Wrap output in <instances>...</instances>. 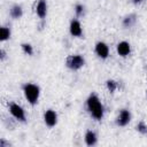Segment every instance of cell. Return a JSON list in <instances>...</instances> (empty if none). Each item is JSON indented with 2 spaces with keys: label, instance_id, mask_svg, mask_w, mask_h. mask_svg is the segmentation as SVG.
<instances>
[{
  "label": "cell",
  "instance_id": "obj_1",
  "mask_svg": "<svg viewBox=\"0 0 147 147\" xmlns=\"http://www.w3.org/2000/svg\"><path fill=\"white\" fill-rule=\"evenodd\" d=\"M86 105H87V109L90 114L92 115V117H94L98 121H100L103 117V106L101 105L99 98L95 94H91L88 96Z\"/></svg>",
  "mask_w": 147,
  "mask_h": 147
},
{
  "label": "cell",
  "instance_id": "obj_2",
  "mask_svg": "<svg viewBox=\"0 0 147 147\" xmlns=\"http://www.w3.org/2000/svg\"><path fill=\"white\" fill-rule=\"evenodd\" d=\"M23 92H24V96L25 99L29 101L30 105H36L38 102L39 95H40V88L39 86L28 83L25 85H23Z\"/></svg>",
  "mask_w": 147,
  "mask_h": 147
},
{
  "label": "cell",
  "instance_id": "obj_3",
  "mask_svg": "<svg viewBox=\"0 0 147 147\" xmlns=\"http://www.w3.org/2000/svg\"><path fill=\"white\" fill-rule=\"evenodd\" d=\"M85 64V60L82 55H70L67 59V67L71 70H78Z\"/></svg>",
  "mask_w": 147,
  "mask_h": 147
},
{
  "label": "cell",
  "instance_id": "obj_4",
  "mask_svg": "<svg viewBox=\"0 0 147 147\" xmlns=\"http://www.w3.org/2000/svg\"><path fill=\"white\" fill-rule=\"evenodd\" d=\"M9 111H10V114H11L16 119L22 121V122L25 121V113H24L23 108H22L20 105H17V103H10V106H9Z\"/></svg>",
  "mask_w": 147,
  "mask_h": 147
},
{
  "label": "cell",
  "instance_id": "obj_5",
  "mask_svg": "<svg viewBox=\"0 0 147 147\" xmlns=\"http://www.w3.org/2000/svg\"><path fill=\"white\" fill-rule=\"evenodd\" d=\"M44 121L46 123V125L48 126H54L56 123H57V114L52 110V109H48L46 110V113L44 114Z\"/></svg>",
  "mask_w": 147,
  "mask_h": 147
},
{
  "label": "cell",
  "instance_id": "obj_6",
  "mask_svg": "<svg viewBox=\"0 0 147 147\" xmlns=\"http://www.w3.org/2000/svg\"><path fill=\"white\" fill-rule=\"evenodd\" d=\"M130 121H131L130 111L126 110V109H123V110H121V113H119V115H118V117L116 119V124L118 126H125V125L129 124Z\"/></svg>",
  "mask_w": 147,
  "mask_h": 147
},
{
  "label": "cell",
  "instance_id": "obj_7",
  "mask_svg": "<svg viewBox=\"0 0 147 147\" xmlns=\"http://www.w3.org/2000/svg\"><path fill=\"white\" fill-rule=\"evenodd\" d=\"M95 53H96V55H98L99 57H101V59H107L108 55H109V47H108L105 42L99 41V42H96V45H95Z\"/></svg>",
  "mask_w": 147,
  "mask_h": 147
},
{
  "label": "cell",
  "instance_id": "obj_8",
  "mask_svg": "<svg viewBox=\"0 0 147 147\" xmlns=\"http://www.w3.org/2000/svg\"><path fill=\"white\" fill-rule=\"evenodd\" d=\"M70 33L74 37H82L83 34V30H82V25L79 23V21L77 20H72L70 23Z\"/></svg>",
  "mask_w": 147,
  "mask_h": 147
},
{
  "label": "cell",
  "instance_id": "obj_9",
  "mask_svg": "<svg viewBox=\"0 0 147 147\" xmlns=\"http://www.w3.org/2000/svg\"><path fill=\"white\" fill-rule=\"evenodd\" d=\"M131 52V46L129 42L126 41H121L118 42L117 45V53L121 55V56H127Z\"/></svg>",
  "mask_w": 147,
  "mask_h": 147
},
{
  "label": "cell",
  "instance_id": "obj_10",
  "mask_svg": "<svg viewBox=\"0 0 147 147\" xmlns=\"http://www.w3.org/2000/svg\"><path fill=\"white\" fill-rule=\"evenodd\" d=\"M36 13L40 18H44L47 14V3L45 0H39L36 7Z\"/></svg>",
  "mask_w": 147,
  "mask_h": 147
},
{
  "label": "cell",
  "instance_id": "obj_11",
  "mask_svg": "<svg viewBox=\"0 0 147 147\" xmlns=\"http://www.w3.org/2000/svg\"><path fill=\"white\" fill-rule=\"evenodd\" d=\"M85 142L88 146H93L96 144V134L93 131H87L85 134Z\"/></svg>",
  "mask_w": 147,
  "mask_h": 147
},
{
  "label": "cell",
  "instance_id": "obj_12",
  "mask_svg": "<svg viewBox=\"0 0 147 147\" xmlns=\"http://www.w3.org/2000/svg\"><path fill=\"white\" fill-rule=\"evenodd\" d=\"M10 37V30L6 26H2L0 30V39L1 41H6L8 38Z\"/></svg>",
  "mask_w": 147,
  "mask_h": 147
},
{
  "label": "cell",
  "instance_id": "obj_13",
  "mask_svg": "<svg viewBox=\"0 0 147 147\" xmlns=\"http://www.w3.org/2000/svg\"><path fill=\"white\" fill-rule=\"evenodd\" d=\"M10 15L11 17L14 18H20L22 16V8L20 6H14L11 9H10Z\"/></svg>",
  "mask_w": 147,
  "mask_h": 147
},
{
  "label": "cell",
  "instance_id": "obj_14",
  "mask_svg": "<svg viewBox=\"0 0 147 147\" xmlns=\"http://www.w3.org/2000/svg\"><path fill=\"white\" fill-rule=\"evenodd\" d=\"M22 49L25 54L28 55H31L33 53V49H32V46L30 44H22Z\"/></svg>",
  "mask_w": 147,
  "mask_h": 147
},
{
  "label": "cell",
  "instance_id": "obj_15",
  "mask_svg": "<svg viewBox=\"0 0 147 147\" xmlns=\"http://www.w3.org/2000/svg\"><path fill=\"white\" fill-rule=\"evenodd\" d=\"M134 15H130V16H127V17H125L124 18V21H123V24H124V26H130L133 22H134Z\"/></svg>",
  "mask_w": 147,
  "mask_h": 147
},
{
  "label": "cell",
  "instance_id": "obj_16",
  "mask_svg": "<svg viewBox=\"0 0 147 147\" xmlns=\"http://www.w3.org/2000/svg\"><path fill=\"white\" fill-rule=\"evenodd\" d=\"M107 87H108V90H109L110 92H114V91L116 90V87H117V84H116L114 80H108V82H107Z\"/></svg>",
  "mask_w": 147,
  "mask_h": 147
},
{
  "label": "cell",
  "instance_id": "obj_17",
  "mask_svg": "<svg viewBox=\"0 0 147 147\" xmlns=\"http://www.w3.org/2000/svg\"><path fill=\"white\" fill-rule=\"evenodd\" d=\"M137 130H138L139 132H141V133H146V132H147V127L145 126V124H144L142 122H140V123L137 125Z\"/></svg>",
  "mask_w": 147,
  "mask_h": 147
},
{
  "label": "cell",
  "instance_id": "obj_18",
  "mask_svg": "<svg viewBox=\"0 0 147 147\" xmlns=\"http://www.w3.org/2000/svg\"><path fill=\"white\" fill-rule=\"evenodd\" d=\"M75 10H76V14H77L78 16H80V15L83 14V11H84V7H83L82 5H77Z\"/></svg>",
  "mask_w": 147,
  "mask_h": 147
},
{
  "label": "cell",
  "instance_id": "obj_19",
  "mask_svg": "<svg viewBox=\"0 0 147 147\" xmlns=\"http://www.w3.org/2000/svg\"><path fill=\"white\" fill-rule=\"evenodd\" d=\"M134 2H139V1H141V0H133Z\"/></svg>",
  "mask_w": 147,
  "mask_h": 147
},
{
  "label": "cell",
  "instance_id": "obj_20",
  "mask_svg": "<svg viewBox=\"0 0 147 147\" xmlns=\"http://www.w3.org/2000/svg\"><path fill=\"white\" fill-rule=\"evenodd\" d=\"M146 134H147V132H146Z\"/></svg>",
  "mask_w": 147,
  "mask_h": 147
}]
</instances>
